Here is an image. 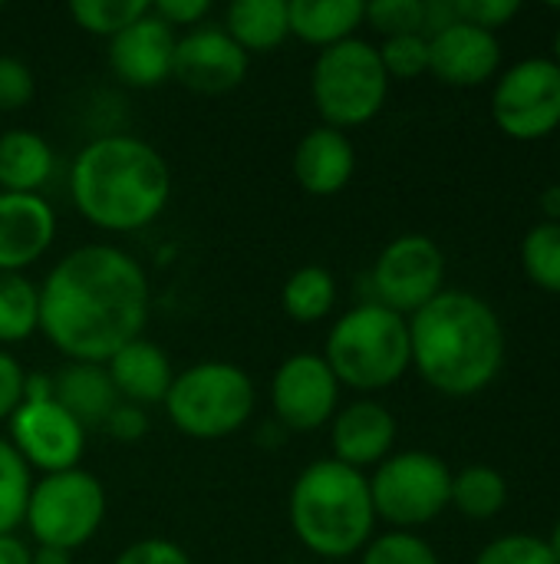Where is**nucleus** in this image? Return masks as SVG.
<instances>
[{"label":"nucleus","instance_id":"1","mask_svg":"<svg viewBox=\"0 0 560 564\" xmlns=\"http://www.w3.org/2000/svg\"><path fill=\"white\" fill-rule=\"evenodd\" d=\"M152 291L142 264L116 245H83L40 284V330L76 364H109L149 324Z\"/></svg>","mask_w":560,"mask_h":564},{"label":"nucleus","instance_id":"2","mask_svg":"<svg viewBox=\"0 0 560 564\" xmlns=\"http://www.w3.org/2000/svg\"><path fill=\"white\" fill-rule=\"evenodd\" d=\"M409 350L419 377L442 397L482 393L505 364V327L492 304L469 291H442L409 317Z\"/></svg>","mask_w":560,"mask_h":564},{"label":"nucleus","instance_id":"3","mask_svg":"<svg viewBox=\"0 0 560 564\" xmlns=\"http://www.w3.org/2000/svg\"><path fill=\"white\" fill-rule=\"evenodd\" d=\"M76 212L112 235L152 225L172 195L168 162L155 145L135 135H99L79 149L69 169Z\"/></svg>","mask_w":560,"mask_h":564},{"label":"nucleus","instance_id":"4","mask_svg":"<svg viewBox=\"0 0 560 564\" xmlns=\"http://www.w3.org/2000/svg\"><path fill=\"white\" fill-rule=\"evenodd\" d=\"M287 516L307 552L327 562L360 555L376 525L370 476L337 459H317L294 479Z\"/></svg>","mask_w":560,"mask_h":564},{"label":"nucleus","instance_id":"5","mask_svg":"<svg viewBox=\"0 0 560 564\" xmlns=\"http://www.w3.org/2000/svg\"><path fill=\"white\" fill-rule=\"evenodd\" d=\"M340 387L373 393L386 390L413 367L409 321L376 301L337 317L320 354Z\"/></svg>","mask_w":560,"mask_h":564},{"label":"nucleus","instance_id":"6","mask_svg":"<svg viewBox=\"0 0 560 564\" xmlns=\"http://www.w3.org/2000/svg\"><path fill=\"white\" fill-rule=\"evenodd\" d=\"M254 403L257 390L248 370L228 360H205L175 373L162 406L178 433L191 440H224L251 420Z\"/></svg>","mask_w":560,"mask_h":564},{"label":"nucleus","instance_id":"7","mask_svg":"<svg viewBox=\"0 0 560 564\" xmlns=\"http://www.w3.org/2000/svg\"><path fill=\"white\" fill-rule=\"evenodd\" d=\"M314 106L330 129H356L380 116L389 96V76L380 63V50L360 36L320 50L310 69Z\"/></svg>","mask_w":560,"mask_h":564},{"label":"nucleus","instance_id":"8","mask_svg":"<svg viewBox=\"0 0 560 564\" xmlns=\"http://www.w3.org/2000/svg\"><path fill=\"white\" fill-rule=\"evenodd\" d=\"M106 522V489L86 469L40 476L26 499L23 525L43 549L76 552L96 539Z\"/></svg>","mask_w":560,"mask_h":564},{"label":"nucleus","instance_id":"9","mask_svg":"<svg viewBox=\"0 0 560 564\" xmlns=\"http://www.w3.org/2000/svg\"><path fill=\"white\" fill-rule=\"evenodd\" d=\"M370 496L376 519L396 525V532L439 519L452 502V469L422 449L393 453L370 476Z\"/></svg>","mask_w":560,"mask_h":564},{"label":"nucleus","instance_id":"10","mask_svg":"<svg viewBox=\"0 0 560 564\" xmlns=\"http://www.w3.org/2000/svg\"><path fill=\"white\" fill-rule=\"evenodd\" d=\"M495 126L518 142L548 139L560 126V66L531 56L502 73L492 93Z\"/></svg>","mask_w":560,"mask_h":564},{"label":"nucleus","instance_id":"11","mask_svg":"<svg viewBox=\"0 0 560 564\" xmlns=\"http://www.w3.org/2000/svg\"><path fill=\"white\" fill-rule=\"evenodd\" d=\"M442 284H446V254L426 235L393 238L373 264L376 304L403 317L422 311L432 297H439Z\"/></svg>","mask_w":560,"mask_h":564},{"label":"nucleus","instance_id":"12","mask_svg":"<svg viewBox=\"0 0 560 564\" xmlns=\"http://www.w3.org/2000/svg\"><path fill=\"white\" fill-rule=\"evenodd\" d=\"M340 380L320 354L287 357L271 380V406L284 430L314 433L337 416Z\"/></svg>","mask_w":560,"mask_h":564},{"label":"nucleus","instance_id":"13","mask_svg":"<svg viewBox=\"0 0 560 564\" xmlns=\"http://www.w3.org/2000/svg\"><path fill=\"white\" fill-rule=\"evenodd\" d=\"M7 430L10 446L30 466V473L36 469L43 476H53L79 469V459L86 453V430L59 403H20Z\"/></svg>","mask_w":560,"mask_h":564},{"label":"nucleus","instance_id":"14","mask_svg":"<svg viewBox=\"0 0 560 564\" xmlns=\"http://www.w3.org/2000/svg\"><path fill=\"white\" fill-rule=\"evenodd\" d=\"M251 56L224 33V26H195L175 43L172 76L205 96L231 93L244 83Z\"/></svg>","mask_w":560,"mask_h":564},{"label":"nucleus","instance_id":"15","mask_svg":"<svg viewBox=\"0 0 560 564\" xmlns=\"http://www.w3.org/2000/svg\"><path fill=\"white\" fill-rule=\"evenodd\" d=\"M175 30L152 13H142L135 23H129L122 33L109 40V66L116 79H122L132 89H152L172 76V56H175Z\"/></svg>","mask_w":560,"mask_h":564},{"label":"nucleus","instance_id":"16","mask_svg":"<svg viewBox=\"0 0 560 564\" xmlns=\"http://www.w3.org/2000/svg\"><path fill=\"white\" fill-rule=\"evenodd\" d=\"M502 66V43L495 33L455 20L429 36V73L446 86H482Z\"/></svg>","mask_w":560,"mask_h":564},{"label":"nucleus","instance_id":"17","mask_svg":"<svg viewBox=\"0 0 560 564\" xmlns=\"http://www.w3.org/2000/svg\"><path fill=\"white\" fill-rule=\"evenodd\" d=\"M56 238V212L43 195L0 192V271L23 274Z\"/></svg>","mask_w":560,"mask_h":564},{"label":"nucleus","instance_id":"18","mask_svg":"<svg viewBox=\"0 0 560 564\" xmlns=\"http://www.w3.org/2000/svg\"><path fill=\"white\" fill-rule=\"evenodd\" d=\"M330 446H333L330 459H337L350 469L363 473L366 466H380L383 459L393 456L396 416L376 400L347 403L330 420Z\"/></svg>","mask_w":560,"mask_h":564},{"label":"nucleus","instance_id":"19","mask_svg":"<svg viewBox=\"0 0 560 564\" xmlns=\"http://www.w3.org/2000/svg\"><path fill=\"white\" fill-rule=\"evenodd\" d=\"M356 172V149L347 132L317 126L304 132V139L294 149V178L304 192L327 198L350 185Z\"/></svg>","mask_w":560,"mask_h":564},{"label":"nucleus","instance_id":"20","mask_svg":"<svg viewBox=\"0 0 560 564\" xmlns=\"http://www.w3.org/2000/svg\"><path fill=\"white\" fill-rule=\"evenodd\" d=\"M106 373H109V380L116 387V397L122 403H132V406L165 403L168 387L175 380V370H172V360L165 357V350L155 347L145 337L125 344L106 364Z\"/></svg>","mask_w":560,"mask_h":564},{"label":"nucleus","instance_id":"21","mask_svg":"<svg viewBox=\"0 0 560 564\" xmlns=\"http://www.w3.org/2000/svg\"><path fill=\"white\" fill-rule=\"evenodd\" d=\"M53 403H59L83 430H89L106 423V416L119 406V397L106 373V364L66 360L53 373Z\"/></svg>","mask_w":560,"mask_h":564},{"label":"nucleus","instance_id":"22","mask_svg":"<svg viewBox=\"0 0 560 564\" xmlns=\"http://www.w3.org/2000/svg\"><path fill=\"white\" fill-rule=\"evenodd\" d=\"M290 17V36L330 50L343 40H353V33L366 23V3L363 0H287Z\"/></svg>","mask_w":560,"mask_h":564},{"label":"nucleus","instance_id":"23","mask_svg":"<svg viewBox=\"0 0 560 564\" xmlns=\"http://www.w3.org/2000/svg\"><path fill=\"white\" fill-rule=\"evenodd\" d=\"M53 149L43 135L30 129L0 132V192L40 195L53 175Z\"/></svg>","mask_w":560,"mask_h":564},{"label":"nucleus","instance_id":"24","mask_svg":"<svg viewBox=\"0 0 560 564\" xmlns=\"http://www.w3.org/2000/svg\"><path fill=\"white\" fill-rule=\"evenodd\" d=\"M224 33L248 56L277 50L290 36L287 0H234L224 13Z\"/></svg>","mask_w":560,"mask_h":564},{"label":"nucleus","instance_id":"25","mask_svg":"<svg viewBox=\"0 0 560 564\" xmlns=\"http://www.w3.org/2000/svg\"><path fill=\"white\" fill-rule=\"evenodd\" d=\"M337 304V281L320 264L297 268L281 291V307L294 324H317L323 321Z\"/></svg>","mask_w":560,"mask_h":564},{"label":"nucleus","instance_id":"26","mask_svg":"<svg viewBox=\"0 0 560 564\" xmlns=\"http://www.w3.org/2000/svg\"><path fill=\"white\" fill-rule=\"evenodd\" d=\"M465 519L485 522L495 519L508 506V482L492 466H465L452 473V502Z\"/></svg>","mask_w":560,"mask_h":564},{"label":"nucleus","instance_id":"27","mask_svg":"<svg viewBox=\"0 0 560 564\" xmlns=\"http://www.w3.org/2000/svg\"><path fill=\"white\" fill-rule=\"evenodd\" d=\"M40 330V288L0 271V344H23Z\"/></svg>","mask_w":560,"mask_h":564},{"label":"nucleus","instance_id":"28","mask_svg":"<svg viewBox=\"0 0 560 564\" xmlns=\"http://www.w3.org/2000/svg\"><path fill=\"white\" fill-rule=\"evenodd\" d=\"M30 489H33L30 466L10 446V440L0 436V535H10L23 525Z\"/></svg>","mask_w":560,"mask_h":564},{"label":"nucleus","instance_id":"29","mask_svg":"<svg viewBox=\"0 0 560 564\" xmlns=\"http://www.w3.org/2000/svg\"><path fill=\"white\" fill-rule=\"evenodd\" d=\"M521 264L531 284L548 294H560V221H541L525 235Z\"/></svg>","mask_w":560,"mask_h":564},{"label":"nucleus","instance_id":"30","mask_svg":"<svg viewBox=\"0 0 560 564\" xmlns=\"http://www.w3.org/2000/svg\"><path fill=\"white\" fill-rule=\"evenodd\" d=\"M149 13V0H73L69 17L79 30L112 40L129 23Z\"/></svg>","mask_w":560,"mask_h":564},{"label":"nucleus","instance_id":"31","mask_svg":"<svg viewBox=\"0 0 560 564\" xmlns=\"http://www.w3.org/2000/svg\"><path fill=\"white\" fill-rule=\"evenodd\" d=\"M360 564H439V555L413 532H386L370 539Z\"/></svg>","mask_w":560,"mask_h":564},{"label":"nucleus","instance_id":"32","mask_svg":"<svg viewBox=\"0 0 560 564\" xmlns=\"http://www.w3.org/2000/svg\"><path fill=\"white\" fill-rule=\"evenodd\" d=\"M376 50H380V63L389 79H416V76L429 73V36H422V33L389 36Z\"/></svg>","mask_w":560,"mask_h":564},{"label":"nucleus","instance_id":"33","mask_svg":"<svg viewBox=\"0 0 560 564\" xmlns=\"http://www.w3.org/2000/svg\"><path fill=\"white\" fill-rule=\"evenodd\" d=\"M422 17H426V0H373V3H366V23L376 33H383L386 40L406 36V33H422Z\"/></svg>","mask_w":560,"mask_h":564},{"label":"nucleus","instance_id":"34","mask_svg":"<svg viewBox=\"0 0 560 564\" xmlns=\"http://www.w3.org/2000/svg\"><path fill=\"white\" fill-rule=\"evenodd\" d=\"M475 564H558V558L538 535H505L485 545Z\"/></svg>","mask_w":560,"mask_h":564},{"label":"nucleus","instance_id":"35","mask_svg":"<svg viewBox=\"0 0 560 564\" xmlns=\"http://www.w3.org/2000/svg\"><path fill=\"white\" fill-rule=\"evenodd\" d=\"M33 69L17 56H0V112H17L33 99Z\"/></svg>","mask_w":560,"mask_h":564},{"label":"nucleus","instance_id":"36","mask_svg":"<svg viewBox=\"0 0 560 564\" xmlns=\"http://www.w3.org/2000/svg\"><path fill=\"white\" fill-rule=\"evenodd\" d=\"M455 13L465 23L495 33L498 26H505L512 17L521 13V3L518 0H455Z\"/></svg>","mask_w":560,"mask_h":564},{"label":"nucleus","instance_id":"37","mask_svg":"<svg viewBox=\"0 0 560 564\" xmlns=\"http://www.w3.org/2000/svg\"><path fill=\"white\" fill-rule=\"evenodd\" d=\"M116 564H191L188 552L168 539H142L119 552Z\"/></svg>","mask_w":560,"mask_h":564},{"label":"nucleus","instance_id":"38","mask_svg":"<svg viewBox=\"0 0 560 564\" xmlns=\"http://www.w3.org/2000/svg\"><path fill=\"white\" fill-rule=\"evenodd\" d=\"M23 380L26 370L20 367V360L0 347V423H10V416L23 403Z\"/></svg>","mask_w":560,"mask_h":564},{"label":"nucleus","instance_id":"39","mask_svg":"<svg viewBox=\"0 0 560 564\" xmlns=\"http://www.w3.org/2000/svg\"><path fill=\"white\" fill-rule=\"evenodd\" d=\"M102 430L112 440H119V443H135V440H142L149 433V416H145L142 406H132V403H122L119 400V406L106 416Z\"/></svg>","mask_w":560,"mask_h":564},{"label":"nucleus","instance_id":"40","mask_svg":"<svg viewBox=\"0 0 560 564\" xmlns=\"http://www.w3.org/2000/svg\"><path fill=\"white\" fill-rule=\"evenodd\" d=\"M152 13L158 20H165L172 30L175 26H191L195 30L211 13V3L208 0H158V3H152Z\"/></svg>","mask_w":560,"mask_h":564},{"label":"nucleus","instance_id":"41","mask_svg":"<svg viewBox=\"0 0 560 564\" xmlns=\"http://www.w3.org/2000/svg\"><path fill=\"white\" fill-rule=\"evenodd\" d=\"M459 20L455 13V0H426V17H422V33L436 36L446 26H452Z\"/></svg>","mask_w":560,"mask_h":564},{"label":"nucleus","instance_id":"42","mask_svg":"<svg viewBox=\"0 0 560 564\" xmlns=\"http://www.w3.org/2000/svg\"><path fill=\"white\" fill-rule=\"evenodd\" d=\"M30 545L20 535H0V564H30Z\"/></svg>","mask_w":560,"mask_h":564},{"label":"nucleus","instance_id":"43","mask_svg":"<svg viewBox=\"0 0 560 564\" xmlns=\"http://www.w3.org/2000/svg\"><path fill=\"white\" fill-rule=\"evenodd\" d=\"M30 564H73V555H69V552H59V549H43V545H36L33 555H30Z\"/></svg>","mask_w":560,"mask_h":564},{"label":"nucleus","instance_id":"44","mask_svg":"<svg viewBox=\"0 0 560 564\" xmlns=\"http://www.w3.org/2000/svg\"><path fill=\"white\" fill-rule=\"evenodd\" d=\"M541 208L551 215V221H560V185L545 188V195H541Z\"/></svg>","mask_w":560,"mask_h":564},{"label":"nucleus","instance_id":"45","mask_svg":"<svg viewBox=\"0 0 560 564\" xmlns=\"http://www.w3.org/2000/svg\"><path fill=\"white\" fill-rule=\"evenodd\" d=\"M548 545H551V552H554V558H558V564H560V522L554 525V532H551Z\"/></svg>","mask_w":560,"mask_h":564},{"label":"nucleus","instance_id":"46","mask_svg":"<svg viewBox=\"0 0 560 564\" xmlns=\"http://www.w3.org/2000/svg\"><path fill=\"white\" fill-rule=\"evenodd\" d=\"M554 10H560V3L554 7ZM554 63L560 66V26H558V36H554Z\"/></svg>","mask_w":560,"mask_h":564},{"label":"nucleus","instance_id":"47","mask_svg":"<svg viewBox=\"0 0 560 564\" xmlns=\"http://www.w3.org/2000/svg\"><path fill=\"white\" fill-rule=\"evenodd\" d=\"M0 10H3V0H0Z\"/></svg>","mask_w":560,"mask_h":564}]
</instances>
